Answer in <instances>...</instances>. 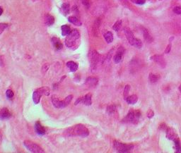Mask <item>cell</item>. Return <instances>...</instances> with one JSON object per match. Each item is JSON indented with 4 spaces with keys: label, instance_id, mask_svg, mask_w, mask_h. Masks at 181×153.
Instances as JSON below:
<instances>
[{
    "label": "cell",
    "instance_id": "cell-29",
    "mask_svg": "<svg viewBox=\"0 0 181 153\" xmlns=\"http://www.w3.org/2000/svg\"><path fill=\"white\" fill-rule=\"evenodd\" d=\"M116 110V107L114 104H111L109 105L108 107H107V112L108 114H112L115 112Z\"/></svg>",
    "mask_w": 181,
    "mask_h": 153
},
{
    "label": "cell",
    "instance_id": "cell-31",
    "mask_svg": "<svg viewBox=\"0 0 181 153\" xmlns=\"http://www.w3.org/2000/svg\"><path fill=\"white\" fill-rule=\"evenodd\" d=\"M9 26L7 24H4V23H0V35L4 31V30Z\"/></svg>",
    "mask_w": 181,
    "mask_h": 153
},
{
    "label": "cell",
    "instance_id": "cell-10",
    "mask_svg": "<svg viewBox=\"0 0 181 153\" xmlns=\"http://www.w3.org/2000/svg\"><path fill=\"white\" fill-rule=\"evenodd\" d=\"M79 103H82L86 106H90V104H92V101H91V94L90 93H88L84 96H83L82 97H79V98L76 99V102H75L74 104L77 105Z\"/></svg>",
    "mask_w": 181,
    "mask_h": 153
},
{
    "label": "cell",
    "instance_id": "cell-14",
    "mask_svg": "<svg viewBox=\"0 0 181 153\" xmlns=\"http://www.w3.org/2000/svg\"><path fill=\"white\" fill-rule=\"evenodd\" d=\"M35 129L38 135H43L45 134V129L41 125L40 121H37L35 125Z\"/></svg>",
    "mask_w": 181,
    "mask_h": 153
},
{
    "label": "cell",
    "instance_id": "cell-23",
    "mask_svg": "<svg viewBox=\"0 0 181 153\" xmlns=\"http://www.w3.org/2000/svg\"><path fill=\"white\" fill-rule=\"evenodd\" d=\"M104 38L108 43H111L113 41V35L111 32H107L104 34Z\"/></svg>",
    "mask_w": 181,
    "mask_h": 153
},
{
    "label": "cell",
    "instance_id": "cell-25",
    "mask_svg": "<svg viewBox=\"0 0 181 153\" xmlns=\"http://www.w3.org/2000/svg\"><path fill=\"white\" fill-rule=\"evenodd\" d=\"M45 24L47 26H52L55 22V18L50 14H47L45 16Z\"/></svg>",
    "mask_w": 181,
    "mask_h": 153
},
{
    "label": "cell",
    "instance_id": "cell-3",
    "mask_svg": "<svg viewBox=\"0 0 181 153\" xmlns=\"http://www.w3.org/2000/svg\"><path fill=\"white\" fill-rule=\"evenodd\" d=\"M124 32L126 36L127 39H128V43L130 44L131 45H132L133 47H136V48L140 49L142 47V43L140 40L135 38L134 36L133 32H132L130 28H125L124 29Z\"/></svg>",
    "mask_w": 181,
    "mask_h": 153
},
{
    "label": "cell",
    "instance_id": "cell-18",
    "mask_svg": "<svg viewBox=\"0 0 181 153\" xmlns=\"http://www.w3.org/2000/svg\"><path fill=\"white\" fill-rule=\"evenodd\" d=\"M67 66L69 68V70H70L72 72L76 71V70L78 69L79 67L78 64H76V63L72 62V61L67 62Z\"/></svg>",
    "mask_w": 181,
    "mask_h": 153
},
{
    "label": "cell",
    "instance_id": "cell-28",
    "mask_svg": "<svg viewBox=\"0 0 181 153\" xmlns=\"http://www.w3.org/2000/svg\"><path fill=\"white\" fill-rule=\"evenodd\" d=\"M175 144V148H176V152H181V145L180 143V140H176L173 141Z\"/></svg>",
    "mask_w": 181,
    "mask_h": 153
},
{
    "label": "cell",
    "instance_id": "cell-40",
    "mask_svg": "<svg viewBox=\"0 0 181 153\" xmlns=\"http://www.w3.org/2000/svg\"><path fill=\"white\" fill-rule=\"evenodd\" d=\"M1 135L0 134V142H1Z\"/></svg>",
    "mask_w": 181,
    "mask_h": 153
},
{
    "label": "cell",
    "instance_id": "cell-38",
    "mask_svg": "<svg viewBox=\"0 0 181 153\" xmlns=\"http://www.w3.org/2000/svg\"><path fill=\"white\" fill-rule=\"evenodd\" d=\"M2 13H3V9H2V8H1V7H0V16L2 14Z\"/></svg>",
    "mask_w": 181,
    "mask_h": 153
},
{
    "label": "cell",
    "instance_id": "cell-15",
    "mask_svg": "<svg viewBox=\"0 0 181 153\" xmlns=\"http://www.w3.org/2000/svg\"><path fill=\"white\" fill-rule=\"evenodd\" d=\"M98 79L96 78H92V77H88L86 78V85L89 86V87L93 88L98 84Z\"/></svg>",
    "mask_w": 181,
    "mask_h": 153
},
{
    "label": "cell",
    "instance_id": "cell-35",
    "mask_svg": "<svg viewBox=\"0 0 181 153\" xmlns=\"http://www.w3.org/2000/svg\"><path fill=\"white\" fill-rule=\"evenodd\" d=\"M147 117L151 118L154 116V112L151 110H149V111H148L147 113Z\"/></svg>",
    "mask_w": 181,
    "mask_h": 153
},
{
    "label": "cell",
    "instance_id": "cell-21",
    "mask_svg": "<svg viewBox=\"0 0 181 153\" xmlns=\"http://www.w3.org/2000/svg\"><path fill=\"white\" fill-rule=\"evenodd\" d=\"M68 21L71 23V24H74L76 26H82V22H81L77 18H76V17H74V16L69 17Z\"/></svg>",
    "mask_w": 181,
    "mask_h": 153
},
{
    "label": "cell",
    "instance_id": "cell-17",
    "mask_svg": "<svg viewBox=\"0 0 181 153\" xmlns=\"http://www.w3.org/2000/svg\"><path fill=\"white\" fill-rule=\"evenodd\" d=\"M126 102L130 104H134L137 102L138 101V97L136 95H132L131 96H128L125 99Z\"/></svg>",
    "mask_w": 181,
    "mask_h": 153
},
{
    "label": "cell",
    "instance_id": "cell-33",
    "mask_svg": "<svg viewBox=\"0 0 181 153\" xmlns=\"http://www.w3.org/2000/svg\"><path fill=\"white\" fill-rule=\"evenodd\" d=\"M6 95H7V97L9 99L12 98L13 95H14V94H13V92L11 90H7V93H6Z\"/></svg>",
    "mask_w": 181,
    "mask_h": 153
},
{
    "label": "cell",
    "instance_id": "cell-24",
    "mask_svg": "<svg viewBox=\"0 0 181 153\" xmlns=\"http://www.w3.org/2000/svg\"><path fill=\"white\" fill-rule=\"evenodd\" d=\"M152 59H154V60L155 61L157 64H159L161 66H165V62H164V59L161 56H159V55H156L153 57Z\"/></svg>",
    "mask_w": 181,
    "mask_h": 153
},
{
    "label": "cell",
    "instance_id": "cell-12",
    "mask_svg": "<svg viewBox=\"0 0 181 153\" xmlns=\"http://www.w3.org/2000/svg\"><path fill=\"white\" fill-rule=\"evenodd\" d=\"M166 137L169 140H171L175 141L176 140L179 139V138L178 135H177L176 133L174 131V130L171 129V128H167L166 129Z\"/></svg>",
    "mask_w": 181,
    "mask_h": 153
},
{
    "label": "cell",
    "instance_id": "cell-9",
    "mask_svg": "<svg viewBox=\"0 0 181 153\" xmlns=\"http://www.w3.org/2000/svg\"><path fill=\"white\" fill-rule=\"evenodd\" d=\"M100 54L97 51L95 50L90 51L88 54V57H89L90 62V67L93 70H94L97 66L98 63L100 61Z\"/></svg>",
    "mask_w": 181,
    "mask_h": 153
},
{
    "label": "cell",
    "instance_id": "cell-5",
    "mask_svg": "<svg viewBox=\"0 0 181 153\" xmlns=\"http://www.w3.org/2000/svg\"><path fill=\"white\" fill-rule=\"evenodd\" d=\"M50 95V90L47 87H42L40 88L35 90L33 92V100L34 103L36 104H37L39 103L40 99L41 98V97L43 95Z\"/></svg>",
    "mask_w": 181,
    "mask_h": 153
},
{
    "label": "cell",
    "instance_id": "cell-4",
    "mask_svg": "<svg viewBox=\"0 0 181 153\" xmlns=\"http://www.w3.org/2000/svg\"><path fill=\"white\" fill-rule=\"evenodd\" d=\"M140 117H141V113H140L139 111H130V112L127 114V116L123 118L122 122H124V123L136 124L139 121Z\"/></svg>",
    "mask_w": 181,
    "mask_h": 153
},
{
    "label": "cell",
    "instance_id": "cell-8",
    "mask_svg": "<svg viewBox=\"0 0 181 153\" xmlns=\"http://www.w3.org/2000/svg\"><path fill=\"white\" fill-rule=\"evenodd\" d=\"M24 145L30 152L34 153H43L44 152L43 149L39 146L38 144L29 140H26L24 142Z\"/></svg>",
    "mask_w": 181,
    "mask_h": 153
},
{
    "label": "cell",
    "instance_id": "cell-20",
    "mask_svg": "<svg viewBox=\"0 0 181 153\" xmlns=\"http://www.w3.org/2000/svg\"><path fill=\"white\" fill-rule=\"evenodd\" d=\"M143 35H144V40H145L147 43H150L153 41V38H152L151 36L150 35V34L149 33V32H148V30L147 29H145V28H143Z\"/></svg>",
    "mask_w": 181,
    "mask_h": 153
},
{
    "label": "cell",
    "instance_id": "cell-19",
    "mask_svg": "<svg viewBox=\"0 0 181 153\" xmlns=\"http://www.w3.org/2000/svg\"><path fill=\"white\" fill-rule=\"evenodd\" d=\"M62 12L63 13V14L65 16L69 14V12H70V7H69V4L68 3H65L62 5V8H61Z\"/></svg>",
    "mask_w": 181,
    "mask_h": 153
},
{
    "label": "cell",
    "instance_id": "cell-26",
    "mask_svg": "<svg viewBox=\"0 0 181 153\" xmlns=\"http://www.w3.org/2000/svg\"><path fill=\"white\" fill-rule=\"evenodd\" d=\"M159 76L157 75V74H152V73H151V74H149V81L151 83H157V82L159 81Z\"/></svg>",
    "mask_w": 181,
    "mask_h": 153
},
{
    "label": "cell",
    "instance_id": "cell-32",
    "mask_svg": "<svg viewBox=\"0 0 181 153\" xmlns=\"http://www.w3.org/2000/svg\"><path fill=\"white\" fill-rule=\"evenodd\" d=\"M132 2H133L136 4H139V5H143L145 4L146 0H130Z\"/></svg>",
    "mask_w": 181,
    "mask_h": 153
},
{
    "label": "cell",
    "instance_id": "cell-22",
    "mask_svg": "<svg viewBox=\"0 0 181 153\" xmlns=\"http://www.w3.org/2000/svg\"><path fill=\"white\" fill-rule=\"evenodd\" d=\"M62 35L63 36H67L71 32V28L67 25H63L62 26Z\"/></svg>",
    "mask_w": 181,
    "mask_h": 153
},
{
    "label": "cell",
    "instance_id": "cell-34",
    "mask_svg": "<svg viewBox=\"0 0 181 153\" xmlns=\"http://www.w3.org/2000/svg\"><path fill=\"white\" fill-rule=\"evenodd\" d=\"M173 12L176 14H181V6H178L173 9Z\"/></svg>",
    "mask_w": 181,
    "mask_h": 153
},
{
    "label": "cell",
    "instance_id": "cell-11",
    "mask_svg": "<svg viewBox=\"0 0 181 153\" xmlns=\"http://www.w3.org/2000/svg\"><path fill=\"white\" fill-rule=\"evenodd\" d=\"M12 116L10 111L7 108H2L0 110V118L2 120H6L10 118Z\"/></svg>",
    "mask_w": 181,
    "mask_h": 153
},
{
    "label": "cell",
    "instance_id": "cell-7",
    "mask_svg": "<svg viewBox=\"0 0 181 153\" xmlns=\"http://www.w3.org/2000/svg\"><path fill=\"white\" fill-rule=\"evenodd\" d=\"M113 148L118 152H130L133 150L134 145L131 144H124V143L117 142V141H114Z\"/></svg>",
    "mask_w": 181,
    "mask_h": 153
},
{
    "label": "cell",
    "instance_id": "cell-30",
    "mask_svg": "<svg viewBox=\"0 0 181 153\" xmlns=\"http://www.w3.org/2000/svg\"><path fill=\"white\" fill-rule=\"evenodd\" d=\"M130 86L129 85H127L126 86H125V90H124V93H123V97H124L125 99L128 97V94H129V92H130Z\"/></svg>",
    "mask_w": 181,
    "mask_h": 153
},
{
    "label": "cell",
    "instance_id": "cell-39",
    "mask_svg": "<svg viewBox=\"0 0 181 153\" xmlns=\"http://www.w3.org/2000/svg\"><path fill=\"white\" fill-rule=\"evenodd\" d=\"M179 90H180V93H181V85L179 86Z\"/></svg>",
    "mask_w": 181,
    "mask_h": 153
},
{
    "label": "cell",
    "instance_id": "cell-27",
    "mask_svg": "<svg viewBox=\"0 0 181 153\" xmlns=\"http://www.w3.org/2000/svg\"><path fill=\"white\" fill-rule=\"evenodd\" d=\"M121 27H122V21L119 20L117 21L114 24V26H113V29L115 30L116 32H117L120 30Z\"/></svg>",
    "mask_w": 181,
    "mask_h": 153
},
{
    "label": "cell",
    "instance_id": "cell-2",
    "mask_svg": "<svg viewBox=\"0 0 181 153\" xmlns=\"http://www.w3.org/2000/svg\"><path fill=\"white\" fill-rule=\"evenodd\" d=\"M80 34L77 30L74 29L71 31L70 33L67 35L65 40V45L69 48H76L79 44Z\"/></svg>",
    "mask_w": 181,
    "mask_h": 153
},
{
    "label": "cell",
    "instance_id": "cell-36",
    "mask_svg": "<svg viewBox=\"0 0 181 153\" xmlns=\"http://www.w3.org/2000/svg\"><path fill=\"white\" fill-rule=\"evenodd\" d=\"M82 2L83 4H84L86 8H88L90 7V2L88 0H82Z\"/></svg>",
    "mask_w": 181,
    "mask_h": 153
},
{
    "label": "cell",
    "instance_id": "cell-6",
    "mask_svg": "<svg viewBox=\"0 0 181 153\" xmlns=\"http://www.w3.org/2000/svg\"><path fill=\"white\" fill-rule=\"evenodd\" d=\"M72 98L73 95H69V96H67L66 98L63 99V100H59L56 97H52V102H53L54 107H55L57 109L65 108L69 104V103L71 102Z\"/></svg>",
    "mask_w": 181,
    "mask_h": 153
},
{
    "label": "cell",
    "instance_id": "cell-13",
    "mask_svg": "<svg viewBox=\"0 0 181 153\" xmlns=\"http://www.w3.org/2000/svg\"><path fill=\"white\" fill-rule=\"evenodd\" d=\"M123 54H124V49L122 47H120L114 56V58H113V60H114L115 64H119L122 61Z\"/></svg>",
    "mask_w": 181,
    "mask_h": 153
},
{
    "label": "cell",
    "instance_id": "cell-37",
    "mask_svg": "<svg viewBox=\"0 0 181 153\" xmlns=\"http://www.w3.org/2000/svg\"><path fill=\"white\" fill-rule=\"evenodd\" d=\"M171 49V44H169V45L167 46L166 49H165V54H168V53L170 52Z\"/></svg>",
    "mask_w": 181,
    "mask_h": 153
},
{
    "label": "cell",
    "instance_id": "cell-16",
    "mask_svg": "<svg viewBox=\"0 0 181 153\" xmlns=\"http://www.w3.org/2000/svg\"><path fill=\"white\" fill-rule=\"evenodd\" d=\"M52 43H53L54 47L56 48L57 50H60L62 48L63 45L62 43L60 42V40L58 39V38H52Z\"/></svg>",
    "mask_w": 181,
    "mask_h": 153
},
{
    "label": "cell",
    "instance_id": "cell-1",
    "mask_svg": "<svg viewBox=\"0 0 181 153\" xmlns=\"http://www.w3.org/2000/svg\"><path fill=\"white\" fill-rule=\"evenodd\" d=\"M67 136H80L86 138L89 135V131L83 124H76L72 127H69L65 131Z\"/></svg>",
    "mask_w": 181,
    "mask_h": 153
}]
</instances>
